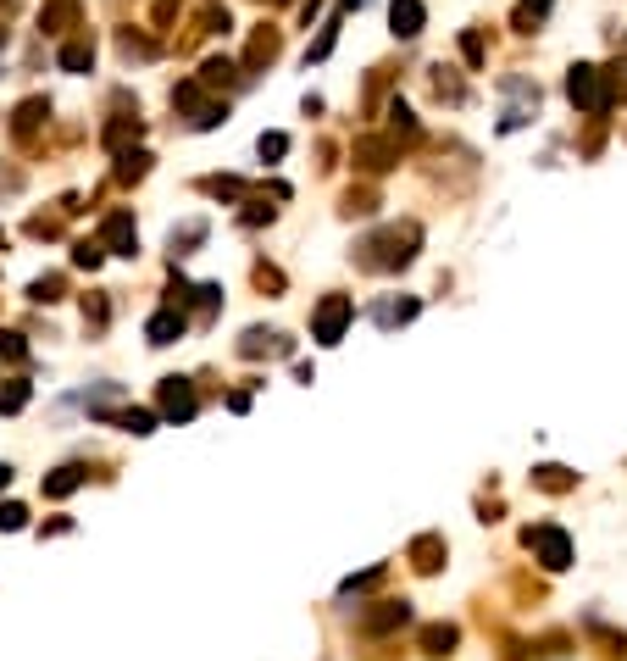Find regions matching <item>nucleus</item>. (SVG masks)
Listing matches in <instances>:
<instances>
[{
  "instance_id": "f257e3e1",
  "label": "nucleus",
  "mask_w": 627,
  "mask_h": 661,
  "mask_svg": "<svg viewBox=\"0 0 627 661\" xmlns=\"http://www.w3.org/2000/svg\"><path fill=\"white\" fill-rule=\"evenodd\" d=\"M572 100H583L589 112H600V106H605V89H600L594 67H577V73H572Z\"/></svg>"
},
{
  "instance_id": "f03ea898",
  "label": "nucleus",
  "mask_w": 627,
  "mask_h": 661,
  "mask_svg": "<svg viewBox=\"0 0 627 661\" xmlns=\"http://www.w3.org/2000/svg\"><path fill=\"white\" fill-rule=\"evenodd\" d=\"M416 23H422V6H416V0H394V28L416 34Z\"/></svg>"
}]
</instances>
